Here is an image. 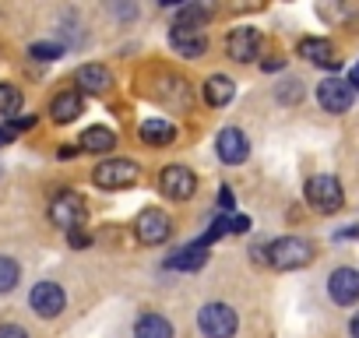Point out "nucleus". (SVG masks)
<instances>
[{
	"mask_svg": "<svg viewBox=\"0 0 359 338\" xmlns=\"http://www.w3.org/2000/svg\"><path fill=\"white\" fill-rule=\"evenodd\" d=\"M81 219H85V205H81V198L78 194H60V198H53V205H50V222L57 226V229H78L81 226Z\"/></svg>",
	"mask_w": 359,
	"mask_h": 338,
	"instance_id": "9d476101",
	"label": "nucleus"
},
{
	"mask_svg": "<svg viewBox=\"0 0 359 338\" xmlns=\"http://www.w3.org/2000/svg\"><path fill=\"white\" fill-rule=\"evenodd\" d=\"M134 338H172V324L162 313H144L134 324Z\"/></svg>",
	"mask_w": 359,
	"mask_h": 338,
	"instance_id": "412c9836",
	"label": "nucleus"
},
{
	"mask_svg": "<svg viewBox=\"0 0 359 338\" xmlns=\"http://www.w3.org/2000/svg\"><path fill=\"white\" fill-rule=\"evenodd\" d=\"M233 95H236L233 78H226V74H212V78L205 81V102H208V106L222 109V106H229V102H233Z\"/></svg>",
	"mask_w": 359,
	"mask_h": 338,
	"instance_id": "6ab92c4d",
	"label": "nucleus"
},
{
	"mask_svg": "<svg viewBox=\"0 0 359 338\" xmlns=\"http://www.w3.org/2000/svg\"><path fill=\"white\" fill-rule=\"evenodd\" d=\"M198 327L205 338H233L240 327V317L229 303H205L198 313Z\"/></svg>",
	"mask_w": 359,
	"mask_h": 338,
	"instance_id": "7ed1b4c3",
	"label": "nucleus"
},
{
	"mask_svg": "<svg viewBox=\"0 0 359 338\" xmlns=\"http://www.w3.org/2000/svg\"><path fill=\"white\" fill-rule=\"evenodd\" d=\"M141 177V165L134 158H109V162H99L92 169V184L102 187V191H123V187H134Z\"/></svg>",
	"mask_w": 359,
	"mask_h": 338,
	"instance_id": "f03ea898",
	"label": "nucleus"
},
{
	"mask_svg": "<svg viewBox=\"0 0 359 338\" xmlns=\"http://www.w3.org/2000/svg\"><path fill=\"white\" fill-rule=\"evenodd\" d=\"M226 53H229L236 64H250V60L261 53V32H257V29H250V25L233 29V32H229V39H226Z\"/></svg>",
	"mask_w": 359,
	"mask_h": 338,
	"instance_id": "6e6552de",
	"label": "nucleus"
},
{
	"mask_svg": "<svg viewBox=\"0 0 359 338\" xmlns=\"http://www.w3.org/2000/svg\"><path fill=\"white\" fill-rule=\"evenodd\" d=\"M282 64H285L282 57H278V60H264V71H282Z\"/></svg>",
	"mask_w": 359,
	"mask_h": 338,
	"instance_id": "c756f323",
	"label": "nucleus"
},
{
	"mask_svg": "<svg viewBox=\"0 0 359 338\" xmlns=\"http://www.w3.org/2000/svg\"><path fill=\"white\" fill-rule=\"evenodd\" d=\"M317 102H320V109H327V113H348V106H352V88H348V81L324 78V81L317 85Z\"/></svg>",
	"mask_w": 359,
	"mask_h": 338,
	"instance_id": "9b49d317",
	"label": "nucleus"
},
{
	"mask_svg": "<svg viewBox=\"0 0 359 338\" xmlns=\"http://www.w3.org/2000/svg\"><path fill=\"white\" fill-rule=\"evenodd\" d=\"M113 144H116V134H113L109 127H102V123L85 127V130H81V137H78V148H81V151H95V155L113 151Z\"/></svg>",
	"mask_w": 359,
	"mask_h": 338,
	"instance_id": "f3484780",
	"label": "nucleus"
},
{
	"mask_svg": "<svg viewBox=\"0 0 359 338\" xmlns=\"http://www.w3.org/2000/svg\"><path fill=\"white\" fill-rule=\"evenodd\" d=\"M22 109V92L11 81H0V116H15Z\"/></svg>",
	"mask_w": 359,
	"mask_h": 338,
	"instance_id": "4be33fe9",
	"label": "nucleus"
},
{
	"mask_svg": "<svg viewBox=\"0 0 359 338\" xmlns=\"http://www.w3.org/2000/svg\"><path fill=\"white\" fill-rule=\"evenodd\" d=\"M134 233H137L141 243L158 247V243L169 240V233H172V219H169L165 212H158V208H144V212L134 219Z\"/></svg>",
	"mask_w": 359,
	"mask_h": 338,
	"instance_id": "423d86ee",
	"label": "nucleus"
},
{
	"mask_svg": "<svg viewBox=\"0 0 359 338\" xmlns=\"http://www.w3.org/2000/svg\"><path fill=\"white\" fill-rule=\"evenodd\" d=\"M11 141H15V130L4 123V127H0V148H4V144H11Z\"/></svg>",
	"mask_w": 359,
	"mask_h": 338,
	"instance_id": "c85d7f7f",
	"label": "nucleus"
},
{
	"mask_svg": "<svg viewBox=\"0 0 359 338\" xmlns=\"http://www.w3.org/2000/svg\"><path fill=\"white\" fill-rule=\"evenodd\" d=\"M85 113V95L81 92H60V95H53V102H50V120L53 123H71V120H78Z\"/></svg>",
	"mask_w": 359,
	"mask_h": 338,
	"instance_id": "2eb2a0df",
	"label": "nucleus"
},
{
	"mask_svg": "<svg viewBox=\"0 0 359 338\" xmlns=\"http://www.w3.org/2000/svg\"><path fill=\"white\" fill-rule=\"evenodd\" d=\"M60 53H64V43H32L29 50V57L36 60H60Z\"/></svg>",
	"mask_w": 359,
	"mask_h": 338,
	"instance_id": "b1692460",
	"label": "nucleus"
},
{
	"mask_svg": "<svg viewBox=\"0 0 359 338\" xmlns=\"http://www.w3.org/2000/svg\"><path fill=\"white\" fill-rule=\"evenodd\" d=\"M0 338H29V331L18 324H0Z\"/></svg>",
	"mask_w": 359,
	"mask_h": 338,
	"instance_id": "393cba45",
	"label": "nucleus"
},
{
	"mask_svg": "<svg viewBox=\"0 0 359 338\" xmlns=\"http://www.w3.org/2000/svg\"><path fill=\"white\" fill-rule=\"evenodd\" d=\"M158 187L172 201H191L194 191H198V177H194V169H187V165H165L158 173Z\"/></svg>",
	"mask_w": 359,
	"mask_h": 338,
	"instance_id": "39448f33",
	"label": "nucleus"
},
{
	"mask_svg": "<svg viewBox=\"0 0 359 338\" xmlns=\"http://www.w3.org/2000/svg\"><path fill=\"white\" fill-rule=\"evenodd\" d=\"M348 331H352V338H359V313L348 320Z\"/></svg>",
	"mask_w": 359,
	"mask_h": 338,
	"instance_id": "7c9ffc66",
	"label": "nucleus"
},
{
	"mask_svg": "<svg viewBox=\"0 0 359 338\" xmlns=\"http://www.w3.org/2000/svg\"><path fill=\"white\" fill-rule=\"evenodd\" d=\"M306 201H310L313 212L331 215V212H338V208L345 205V191H341V184H338L334 177L320 173V177H310V180H306Z\"/></svg>",
	"mask_w": 359,
	"mask_h": 338,
	"instance_id": "20e7f679",
	"label": "nucleus"
},
{
	"mask_svg": "<svg viewBox=\"0 0 359 338\" xmlns=\"http://www.w3.org/2000/svg\"><path fill=\"white\" fill-rule=\"evenodd\" d=\"M247 229H250V219H247V215L229 219V233H247Z\"/></svg>",
	"mask_w": 359,
	"mask_h": 338,
	"instance_id": "bb28decb",
	"label": "nucleus"
},
{
	"mask_svg": "<svg viewBox=\"0 0 359 338\" xmlns=\"http://www.w3.org/2000/svg\"><path fill=\"white\" fill-rule=\"evenodd\" d=\"M264 254H268V264L278 271H296V268H306L313 261V247L299 236H282V240L268 243Z\"/></svg>",
	"mask_w": 359,
	"mask_h": 338,
	"instance_id": "f257e3e1",
	"label": "nucleus"
},
{
	"mask_svg": "<svg viewBox=\"0 0 359 338\" xmlns=\"http://www.w3.org/2000/svg\"><path fill=\"white\" fill-rule=\"evenodd\" d=\"M141 141L151 144V148L172 144V141H176V127H172L169 120H162V116H151V120L141 123Z\"/></svg>",
	"mask_w": 359,
	"mask_h": 338,
	"instance_id": "aec40b11",
	"label": "nucleus"
},
{
	"mask_svg": "<svg viewBox=\"0 0 359 338\" xmlns=\"http://www.w3.org/2000/svg\"><path fill=\"white\" fill-rule=\"evenodd\" d=\"M205 261H208V247H180L169 261H165V268L169 271H198V268H205Z\"/></svg>",
	"mask_w": 359,
	"mask_h": 338,
	"instance_id": "a211bd4d",
	"label": "nucleus"
},
{
	"mask_svg": "<svg viewBox=\"0 0 359 338\" xmlns=\"http://www.w3.org/2000/svg\"><path fill=\"white\" fill-rule=\"evenodd\" d=\"M169 46H172L180 57L198 60V57H205V50H208V36H205L201 29H191V25H172V29H169Z\"/></svg>",
	"mask_w": 359,
	"mask_h": 338,
	"instance_id": "1a4fd4ad",
	"label": "nucleus"
},
{
	"mask_svg": "<svg viewBox=\"0 0 359 338\" xmlns=\"http://www.w3.org/2000/svg\"><path fill=\"white\" fill-rule=\"evenodd\" d=\"M88 243H92V240H88L85 233H78V229H71V247H78V250H81V247H88Z\"/></svg>",
	"mask_w": 359,
	"mask_h": 338,
	"instance_id": "cd10ccee",
	"label": "nucleus"
},
{
	"mask_svg": "<svg viewBox=\"0 0 359 338\" xmlns=\"http://www.w3.org/2000/svg\"><path fill=\"white\" fill-rule=\"evenodd\" d=\"M74 81L81 85V95H85V92L102 95V92H109V88H113V74H109V67H106V64H81V67H78V74H74Z\"/></svg>",
	"mask_w": 359,
	"mask_h": 338,
	"instance_id": "4468645a",
	"label": "nucleus"
},
{
	"mask_svg": "<svg viewBox=\"0 0 359 338\" xmlns=\"http://www.w3.org/2000/svg\"><path fill=\"white\" fill-rule=\"evenodd\" d=\"M299 57H306L310 64L327 67V71H334V67L341 64L338 53H334V46H331L327 39H303V43H299Z\"/></svg>",
	"mask_w": 359,
	"mask_h": 338,
	"instance_id": "dca6fc26",
	"label": "nucleus"
},
{
	"mask_svg": "<svg viewBox=\"0 0 359 338\" xmlns=\"http://www.w3.org/2000/svg\"><path fill=\"white\" fill-rule=\"evenodd\" d=\"M29 303H32V310L39 313V317H57V313H64V306H67V292L57 285V282H36L32 285V292H29Z\"/></svg>",
	"mask_w": 359,
	"mask_h": 338,
	"instance_id": "0eeeda50",
	"label": "nucleus"
},
{
	"mask_svg": "<svg viewBox=\"0 0 359 338\" xmlns=\"http://www.w3.org/2000/svg\"><path fill=\"white\" fill-rule=\"evenodd\" d=\"M233 205H236L233 191H229V187H222V191H219V208H222V212H233Z\"/></svg>",
	"mask_w": 359,
	"mask_h": 338,
	"instance_id": "a878e982",
	"label": "nucleus"
},
{
	"mask_svg": "<svg viewBox=\"0 0 359 338\" xmlns=\"http://www.w3.org/2000/svg\"><path fill=\"white\" fill-rule=\"evenodd\" d=\"M215 151H219L222 162L236 165V162H243L250 155V141H247V134L240 127H222L219 137H215Z\"/></svg>",
	"mask_w": 359,
	"mask_h": 338,
	"instance_id": "f8f14e48",
	"label": "nucleus"
},
{
	"mask_svg": "<svg viewBox=\"0 0 359 338\" xmlns=\"http://www.w3.org/2000/svg\"><path fill=\"white\" fill-rule=\"evenodd\" d=\"M327 292H331V299L341 303V306L355 303V299H359V271H355V268H334L331 278H327Z\"/></svg>",
	"mask_w": 359,
	"mask_h": 338,
	"instance_id": "ddd939ff",
	"label": "nucleus"
},
{
	"mask_svg": "<svg viewBox=\"0 0 359 338\" xmlns=\"http://www.w3.org/2000/svg\"><path fill=\"white\" fill-rule=\"evenodd\" d=\"M22 282V268L11 257H0V292H11Z\"/></svg>",
	"mask_w": 359,
	"mask_h": 338,
	"instance_id": "5701e85b",
	"label": "nucleus"
}]
</instances>
